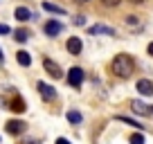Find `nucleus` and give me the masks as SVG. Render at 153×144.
Listing matches in <instances>:
<instances>
[{
  "label": "nucleus",
  "instance_id": "1",
  "mask_svg": "<svg viewBox=\"0 0 153 144\" xmlns=\"http://www.w3.org/2000/svg\"><path fill=\"white\" fill-rule=\"evenodd\" d=\"M110 68H113V74L120 79H128L131 74L135 72V61L131 54H117V56L113 59V63H110Z\"/></svg>",
  "mask_w": 153,
  "mask_h": 144
},
{
  "label": "nucleus",
  "instance_id": "2",
  "mask_svg": "<svg viewBox=\"0 0 153 144\" xmlns=\"http://www.w3.org/2000/svg\"><path fill=\"white\" fill-rule=\"evenodd\" d=\"M68 83H70L72 88H79L83 83V70L81 68H70V70H68Z\"/></svg>",
  "mask_w": 153,
  "mask_h": 144
},
{
  "label": "nucleus",
  "instance_id": "3",
  "mask_svg": "<svg viewBox=\"0 0 153 144\" xmlns=\"http://www.w3.org/2000/svg\"><path fill=\"white\" fill-rule=\"evenodd\" d=\"M43 68L50 72V77H52V79H61V77H63V70H61V65H59L56 61H52V59H48V56L43 59Z\"/></svg>",
  "mask_w": 153,
  "mask_h": 144
},
{
  "label": "nucleus",
  "instance_id": "4",
  "mask_svg": "<svg viewBox=\"0 0 153 144\" xmlns=\"http://www.w3.org/2000/svg\"><path fill=\"white\" fill-rule=\"evenodd\" d=\"M135 90L142 97H153V81L151 79H140V81L135 83Z\"/></svg>",
  "mask_w": 153,
  "mask_h": 144
},
{
  "label": "nucleus",
  "instance_id": "5",
  "mask_svg": "<svg viewBox=\"0 0 153 144\" xmlns=\"http://www.w3.org/2000/svg\"><path fill=\"white\" fill-rule=\"evenodd\" d=\"M36 88H38V92H41V97H43L45 101L56 99V90H54L52 86H48L45 81H38V83H36Z\"/></svg>",
  "mask_w": 153,
  "mask_h": 144
},
{
  "label": "nucleus",
  "instance_id": "6",
  "mask_svg": "<svg viewBox=\"0 0 153 144\" xmlns=\"http://www.w3.org/2000/svg\"><path fill=\"white\" fill-rule=\"evenodd\" d=\"M81 50H83V43H81V39H79V36H70V39H68V52L70 54H81Z\"/></svg>",
  "mask_w": 153,
  "mask_h": 144
},
{
  "label": "nucleus",
  "instance_id": "7",
  "mask_svg": "<svg viewBox=\"0 0 153 144\" xmlns=\"http://www.w3.org/2000/svg\"><path fill=\"white\" fill-rule=\"evenodd\" d=\"M43 29H45V34H48V36H59V34L63 32V25L59 23V20H48Z\"/></svg>",
  "mask_w": 153,
  "mask_h": 144
},
{
  "label": "nucleus",
  "instance_id": "8",
  "mask_svg": "<svg viewBox=\"0 0 153 144\" xmlns=\"http://www.w3.org/2000/svg\"><path fill=\"white\" fill-rule=\"evenodd\" d=\"M131 108H133V113H137V115H144V117H151V115H153L151 106L142 104V101H133V104H131Z\"/></svg>",
  "mask_w": 153,
  "mask_h": 144
},
{
  "label": "nucleus",
  "instance_id": "9",
  "mask_svg": "<svg viewBox=\"0 0 153 144\" xmlns=\"http://www.w3.org/2000/svg\"><path fill=\"white\" fill-rule=\"evenodd\" d=\"M23 128H25V124L20 120L7 122V133H9V135H20V133H23Z\"/></svg>",
  "mask_w": 153,
  "mask_h": 144
},
{
  "label": "nucleus",
  "instance_id": "10",
  "mask_svg": "<svg viewBox=\"0 0 153 144\" xmlns=\"http://www.w3.org/2000/svg\"><path fill=\"white\" fill-rule=\"evenodd\" d=\"M14 16H16V20H20V23H27V20L32 18V11H29L27 7H16Z\"/></svg>",
  "mask_w": 153,
  "mask_h": 144
},
{
  "label": "nucleus",
  "instance_id": "11",
  "mask_svg": "<svg viewBox=\"0 0 153 144\" xmlns=\"http://www.w3.org/2000/svg\"><path fill=\"white\" fill-rule=\"evenodd\" d=\"M43 9H45V11H50V14H56V16H63V14H65V9H63V7L54 5V2H48V0L43 2Z\"/></svg>",
  "mask_w": 153,
  "mask_h": 144
},
{
  "label": "nucleus",
  "instance_id": "12",
  "mask_svg": "<svg viewBox=\"0 0 153 144\" xmlns=\"http://www.w3.org/2000/svg\"><path fill=\"white\" fill-rule=\"evenodd\" d=\"M16 61H18V65H23V68L32 65V56H29V52H25V50H20V52L16 54Z\"/></svg>",
  "mask_w": 153,
  "mask_h": 144
},
{
  "label": "nucleus",
  "instance_id": "13",
  "mask_svg": "<svg viewBox=\"0 0 153 144\" xmlns=\"http://www.w3.org/2000/svg\"><path fill=\"white\" fill-rule=\"evenodd\" d=\"M90 34H108V36H115V29L106 27V25H95V27H90Z\"/></svg>",
  "mask_w": 153,
  "mask_h": 144
},
{
  "label": "nucleus",
  "instance_id": "14",
  "mask_svg": "<svg viewBox=\"0 0 153 144\" xmlns=\"http://www.w3.org/2000/svg\"><path fill=\"white\" fill-rule=\"evenodd\" d=\"M29 36H32V34H29V29H25V27H20V29H16V32H14V39L18 41V43H25Z\"/></svg>",
  "mask_w": 153,
  "mask_h": 144
},
{
  "label": "nucleus",
  "instance_id": "15",
  "mask_svg": "<svg viewBox=\"0 0 153 144\" xmlns=\"http://www.w3.org/2000/svg\"><path fill=\"white\" fill-rule=\"evenodd\" d=\"M11 111H16V113H23V111H25V104H23V99H20V97H16V99L11 101Z\"/></svg>",
  "mask_w": 153,
  "mask_h": 144
},
{
  "label": "nucleus",
  "instance_id": "16",
  "mask_svg": "<svg viewBox=\"0 0 153 144\" xmlns=\"http://www.w3.org/2000/svg\"><path fill=\"white\" fill-rule=\"evenodd\" d=\"M68 120H70L72 124H79V122H81V113L79 111H70L68 113Z\"/></svg>",
  "mask_w": 153,
  "mask_h": 144
},
{
  "label": "nucleus",
  "instance_id": "17",
  "mask_svg": "<svg viewBox=\"0 0 153 144\" xmlns=\"http://www.w3.org/2000/svg\"><path fill=\"white\" fill-rule=\"evenodd\" d=\"M117 120L120 122H124V124H128V126H137V128H142V126L137 124V122H133V120H128V117H124V115H117Z\"/></svg>",
  "mask_w": 153,
  "mask_h": 144
},
{
  "label": "nucleus",
  "instance_id": "18",
  "mask_svg": "<svg viewBox=\"0 0 153 144\" xmlns=\"http://www.w3.org/2000/svg\"><path fill=\"white\" fill-rule=\"evenodd\" d=\"M131 144H144V135H142V133L131 135Z\"/></svg>",
  "mask_w": 153,
  "mask_h": 144
},
{
  "label": "nucleus",
  "instance_id": "19",
  "mask_svg": "<svg viewBox=\"0 0 153 144\" xmlns=\"http://www.w3.org/2000/svg\"><path fill=\"white\" fill-rule=\"evenodd\" d=\"M101 2H104L106 7H117V5L122 2V0H101Z\"/></svg>",
  "mask_w": 153,
  "mask_h": 144
},
{
  "label": "nucleus",
  "instance_id": "20",
  "mask_svg": "<svg viewBox=\"0 0 153 144\" xmlns=\"http://www.w3.org/2000/svg\"><path fill=\"white\" fill-rule=\"evenodd\" d=\"M74 25H86V16H74Z\"/></svg>",
  "mask_w": 153,
  "mask_h": 144
},
{
  "label": "nucleus",
  "instance_id": "21",
  "mask_svg": "<svg viewBox=\"0 0 153 144\" xmlns=\"http://www.w3.org/2000/svg\"><path fill=\"white\" fill-rule=\"evenodd\" d=\"M126 18H128V20H126V23H128L131 27H133V25H137V18H135V16H126Z\"/></svg>",
  "mask_w": 153,
  "mask_h": 144
},
{
  "label": "nucleus",
  "instance_id": "22",
  "mask_svg": "<svg viewBox=\"0 0 153 144\" xmlns=\"http://www.w3.org/2000/svg\"><path fill=\"white\" fill-rule=\"evenodd\" d=\"M9 32H11V29L7 27V25H2V23H0V34H9Z\"/></svg>",
  "mask_w": 153,
  "mask_h": 144
},
{
  "label": "nucleus",
  "instance_id": "23",
  "mask_svg": "<svg viewBox=\"0 0 153 144\" xmlns=\"http://www.w3.org/2000/svg\"><path fill=\"white\" fill-rule=\"evenodd\" d=\"M56 144H70V140H65V137H59V140H56Z\"/></svg>",
  "mask_w": 153,
  "mask_h": 144
},
{
  "label": "nucleus",
  "instance_id": "24",
  "mask_svg": "<svg viewBox=\"0 0 153 144\" xmlns=\"http://www.w3.org/2000/svg\"><path fill=\"white\" fill-rule=\"evenodd\" d=\"M146 52H149V56H153V43H149V48H146Z\"/></svg>",
  "mask_w": 153,
  "mask_h": 144
},
{
  "label": "nucleus",
  "instance_id": "25",
  "mask_svg": "<svg viewBox=\"0 0 153 144\" xmlns=\"http://www.w3.org/2000/svg\"><path fill=\"white\" fill-rule=\"evenodd\" d=\"M128 2H133V5H142L144 0H128Z\"/></svg>",
  "mask_w": 153,
  "mask_h": 144
},
{
  "label": "nucleus",
  "instance_id": "26",
  "mask_svg": "<svg viewBox=\"0 0 153 144\" xmlns=\"http://www.w3.org/2000/svg\"><path fill=\"white\" fill-rule=\"evenodd\" d=\"M2 59H5V54H2V50H0V61H2Z\"/></svg>",
  "mask_w": 153,
  "mask_h": 144
},
{
  "label": "nucleus",
  "instance_id": "27",
  "mask_svg": "<svg viewBox=\"0 0 153 144\" xmlns=\"http://www.w3.org/2000/svg\"><path fill=\"white\" fill-rule=\"evenodd\" d=\"M79 2H88V0H79Z\"/></svg>",
  "mask_w": 153,
  "mask_h": 144
}]
</instances>
